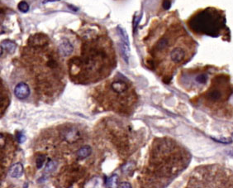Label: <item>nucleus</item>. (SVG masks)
<instances>
[{"label": "nucleus", "mask_w": 233, "mask_h": 188, "mask_svg": "<svg viewBox=\"0 0 233 188\" xmlns=\"http://www.w3.org/2000/svg\"><path fill=\"white\" fill-rule=\"evenodd\" d=\"M106 186L107 188H116L118 187V177L116 175H112L106 182Z\"/></svg>", "instance_id": "obj_12"}, {"label": "nucleus", "mask_w": 233, "mask_h": 188, "mask_svg": "<svg viewBox=\"0 0 233 188\" xmlns=\"http://www.w3.org/2000/svg\"><path fill=\"white\" fill-rule=\"evenodd\" d=\"M64 137L66 141L68 142H75L80 138V131L75 128H70L66 129L64 131Z\"/></svg>", "instance_id": "obj_7"}, {"label": "nucleus", "mask_w": 233, "mask_h": 188, "mask_svg": "<svg viewBox=\"0 0 233 188\" xmlns=\"http://www.w3.org/2000/svg\"><path fill=\"white\" fill-rule=\"evenodd\" d=\"M30 87L28 86L27 84L21 82L18 83L14 88V95L17 98L20 100H24L26 98L30 95Z\"/></svg>", "instance_id": "obj_5"}, {"label": "nucleus", "mask_w": 233, "mask_h": 188, "mask_svg": "<svg viewBox=\"0 0 233 188\" xmlns=\"http://www.w3.org/2000/svg\"><path fill=\"white\" fill-rule=\"evenodd\" d=\"M17 7H18L19 11L22 12V13H27V12H28V10H29V5H28V4L27 2H25V1L20 2L18 4Z\"/></svg>", "instance_id": "obj_15"}, {"label": "nucleus", "mask_w": 233, "mask_h": 188, "mask_svg": "<svg viewBox=\"0 0 233 188\" xmlns=\"http://www.w3.org/2000/svg\"><path fill=\"white\" fill-rule=\"evenodd\" d=\"M170 6H171V3H170V0H164V2H163V8L165 10H168L170 8Z\"/></svg>", "instance_id": "obj_20"}, {"label": "nucleus", "mask_w": 233, "mask_h": 188, "mask_svg": "<svg viewBox=\"0 0 233 188\" xmlns=\"http://www.w3.org/2000/svg\"><path fill=\"white\" fill-rule=\"evenodd\" d=\"M221 97H222V94L219 90H213L208 94V98L213 101H217Z\"/></svg>", "instance_id": "obj_13"}, {"label": "nucleus", "mask_w": 233, "mask_h": 188, "mask_svg": "<svg viewBox=\"0 0 233 188\" xmlns=\"http://www.w3.org/2000/svg\"><path fill=\"white\" fill-rule=\"evenodd\" d=\"M16 44L13 41L10 40H5L2 41L1 43V56H3L4 51H8V53H13L15 51Z\"/></svg>", "instance_id": "obj_8"}, {"label": "nucleus", "mask_w": 233, "mask_h": 188, "mask_svg": "<svg viewBox=\"0 0 233 188\" xmlns=\"http://www.w3.org/2000/svg\"><path fill=\"white\" fill-rule=\"evenodd\" d=\"M186 57V51L181 46H175L170 52V59L174 64H179L184 61Z\"/></svg>", "instance_id": "obj_4"}, {"label": "nucleus", "mask_w": 233, "mask_h": 188, "mask_svg": "<svg viewBox=\"0 0 233 188\" xmlns=\"http://www.w3.org/2000/svg\"><path fill=\"white\" fill-rule=\"evenodd\" d=\"M232 137H233V133H232Z\"/></svg>", "instance_id": "obj_22"}, {"label": "nucleus", "mask_w": 233, "mask_h": 188, "mask_svg": "<svg viewBox=\"0 0 233 188\" xmlns=\"http://www.w3.org/2000/svg\"><path fill=\"white\" fill-rule=\"evenodd\" d=\"M57 167V163L55 161H51L46 164V168H45V173H48L54 171Z\"/></svg>", "instance_id": "obj_14"}, {"label": "nucleus", "mask_w": 233, "mask_h": 188, "mask_svg": "<svg viewBox=\"0 0 233 188\" xmlns=\"http://www.w3.org/2000/svg\"><path fill=\"white\" fill-rule=\"evenodd\" d=\"M45 160H46V157L43 156V155H40L36 158V168L38 169L41 168V167L43 166V164L45 163Z\"/></svg>", "instance_id": "obj_17"}, {"label": "nucleus", "mask_w": 233, "mask_h": 188, "mask_svg": "<svg viewBox=\"0 0 233 188\" xmlns=\"http://www.w3.org/2000/svg\"><path fill=\"white\" fill-rule=\"evenodd\" d=\"M4 90H3V85L1 86V112H2V114H3V112L5 110V109L7 108V106L8 105V103H9V99L8 96L6 95H4Z\"/></svg>", "instance_id": "obj_10"}, {"label": "nucleus", "mask_w": 233, "mask_h": 188, "mask_svg": "<svg viewBox=\"0 0 233 188\" xmlns=\"http://www.w3.org/2000/svg\"><path fill=\"white\" fill-rule=\"evenodd\" d=\"M22 60L35 76L41 90L45 93L59 90L64 73L61 55L47 36L42 33L31 36L22 49Z\"/></svg>", "instance_id": "obj_1"}, {"label": "nucleus", "mask_w": 233, "mask_h": 188, "mask_svg": "<svg viewBox=\"0 0 233 188\" xmlns=\"http://www.w3.org/2000/svg\"><path fill=\"white\" fill-rule=\"evenodd\" d=\"M117 188H132V185H131L129 182H124L120 183V184L118 185Z\"/></svg>", "instance_id": "obj_19"}, {"label": "nucleus", "mask_w": 233, "mask_h": 188, "mask_svg": "<svg viewBox=\"0 0 233 188\" xmlns=\"http://www.w3.org/2000/svg\"><path fill=\"white\" fill-rule=\"evenodd\" d=\"M115 63L112 43L106 36L84 38L80 56L69 61L71 78L80 83L100 80L109 74Z\"/></svg>", "instance_id": "obj_2"}, {"label": "nucleus", "mask_w": 233, "mask_h": 188, "mask_svg": "<svg viewBox=\"0 0 233 188\" xmlns=\"http://www.w3.org/2000/svg\"><path fill=\"white\" fill-rule=\"evenodd\" d=\"M207 81H208V76L205 74L198 75V76L196 77V81L198 82L199 84H205Z\"/></svg>", "instance_id": "obj_18"}, {"label": "nucleus", "mask_w": 233, "mask_h": 188, "mask_svg": "<svg viewBox=\"0 0 233 188\" xmlns=\"http://www.w3.org/2000/svg\"><path fill=\"white\" fill-rule=\"evenodd\" d=\"M213 139L216 142H222V143H226V144H229L231 142H232V139L231 137H213Z\"/></svg>", "instance_id": "obj_16"}, {"label": "nucleus", "mask_w": 233, "mask_h": 188, "mask_svg": "<svg viewBox=\"0 0 233 188\" xmlns=\"http://www.w3.org/2000/svg\"><path fill=\"white\" fill-rule=\"evenodd\" d=\"M188 24L193 32L213 36H215L219 30L217 16L208 11H203L193 16L188 22Z\"/></svg>", "instance_id": "obj_3"}, {"label": "nucleus", "mask_w": 233, "mask_h": 188, "mask_svg": "<svg viewBox=\"0 0 233 188\" xmlns=\"http://www.w3.org/2000/svg\"><path fill=\"white\" fill-rule=\"evenodd\" d=\"M227 153L229 156H232L233 157V147L232 148H229L227 150Z\"/></svg>", "instance_id": "obj_21"}, {"label": "nucleus", "mask_w": 233, "mask_h": 188, "mask_svg": "<svg viewBox=\"0 0 233 188\" xmlns=\"http://www.w3.org/2000/svg\"><path fill=\"white\" fill-rule=\"evenodd\" d=\"M22 173H23V167L20 163L13 164L9 169V174L12 177H19L22 175Z\"/></svg>", "instance_id": "obj_9"}, {"label": "nucleus", "mask_w": 233, "mask_h": 188, "mask_svg": "<svg viewBox=\"0 0 233 188\" xmlns=\"http://www.w3.org/2000/svg\"><path fill=\"white\" fill-rule=\"evenodd\" d=\"M91 153H92L91 147H89V146L86 145V146H84V147H82L81 148L79 149V151L77 152V156L79 157V158L83 159V158H87V157H89V156L91 154Z\"/></svg>", "instance_id": "obj_11"}, {"label": "nucleus", "mask_w": 233, "mask_h": 188, "mask_svg": "<svg viewBox=\"0 0 233 188\" xmlns=\"http://www.w3.org/2000/svg\"><path fill=\"white\" fill-rule=\"evenodd\" d=\"M58 49H59L61 56L66 57L72 54V52L74 51V46H73L72 42L69 39H63L61 41Z\"/></svg>", "instance_id": "obj_6"}]
</instances>
